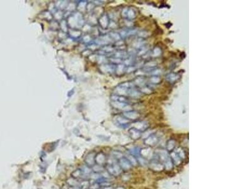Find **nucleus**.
Listing matches in <instances>:
<instances>
[{
	"label": "nucleus",
	"mask_w": 252,
	"mask_h": 189,
	"mask_svg": "<svg viewBox=\"0 0 252 189\" xmlns=\"http://www.w3.org/2000/svg\"><path fill=\"white\" fill-rule=\"evenodd\" d=\"M81 170L83 173V178L84 177V179H88V178L90 179L91 174L92 173V170H91V168L85 165L83 166V167L81 168Z\"/></svg>",
	"instance_id": "obj_3"
},
{
	"label": "nucleus",
	"mask_w": 252,
	"mask_h": 189,
	"mask_svg": "<svg viewBox=\"0 0 252 189\" xmlns=\"http://www.w3.org/2000/svg\"><path fill=\"white\" fill-rule=\"evenodd\" d=\"M106 161V158L104 154L102 153L96 154L95 155V164L103 166Z\"/></svg>",
	"instance_id": "obj_2"
},
{
	"label": "nucleus",
	"mask_w": 252,
	"mask_h": 189,
	"mask_svg": "<svg viewBox=\"0 0 252 189\" xmlns=\"http://www.w3.org/2000/svg\"><path fill=\"white\" fill-rule=\"evenodd\" d=\"M73 189H81V188H80V187H79V186H77V187H74V188H73Z\"/></svg>",
	"instance_id": "obj_9"
},
{
	"label": "nucleus",
	"mask_w": 252,
	"mask_h": 189,
	"mask_svg": "<svg viewBox=\"0 0 252 189\" xmlns=\"http://www.w3.org/2000/svg\"><path fill=\"white\" fill-rule=\"evenodd\" d=\"M90 181L89 179H84L79 184V187L81 189H89L90 186Z\"/></svg>",
	"instance_id": "obj_5"
},
{
	"label": "nucleus",
	"mask_w": 252,
	"mask_h": 189,
	"mask_svg": "<svg viewBox=\"0 0 252 189\" xmlns=\"http://www.w3.org/2000/svg\"><path fill=\"white\" fill-rule=\"evenodd\" d=\"M91 170H92V171L93 173H97V174H99V173H102L103 171H104V169H103L102 166L97 165V164H95L93 166V167H91Z\"/></svg>",
	"instance_id": "obj_7"
},
{
	"label": "nucleus",
	"mask_w": 252,
	"mask_h": 189,
	"mask_svg": "<svg viewBox=\"0 0 252 189\" xmlns=\"http://www.w3.org/2000/svg\"><path fill=\"white\" fill-rule=\"evenodd\" d=\"M71 177L74 179L79 180L80 179L83 178V173L81 168H78L76 170H74L71 173Z\"/></svg>",
	"instance_id": "obj_4"
},
{
	"label": "nucleus",
	"mask_w": 252,
	"mask_h": 189,
	"mask_svg": "<svg viewBox=\"0 0 252 189\" xmlns=\"http://www.w3.org/2000/svg\"><path fill=\"white\" fill-rule=\"evenodd\" d=\"M100 184L99 183H97L96 182H94L93 184H91L89 189H99L100 188Z\"/></svg>",
	"instance_id": "obj_8"
},
{
	"label": "nucleus",
	"mask_w": 252,
	"mask_h": 189,
	"mask_svg": "<svg viewBox=\"0 0 252 189\" xmlns=\"http://www.w3.org/2000/svg\"><path fill=\"white\" fill-rule=\"evenodd\" d=\"M66 183L68 186L72 187H75L77 186H79V182H78V180L74 179L72 178V177L70 179H68L66 181Z\"/></svg>",
	"instance_id": "obj_6"
},
{
	"label": "nucleus",
	"mask_w": 252,
	"mask_h": 189,
	"mask_svg": "<svg viewBox=\"0 0 252 189\" xmlns=\"http://www.w3.org/2000/svg\"><path fill=\"white\" fill-rule=\"evenodd\" d=\"M95 153L91 152L86 156L84 158V163L88 167L91 168L95 165Z\"/></svg>",
	"instance_id": "obj_1"
}]
</instances>
